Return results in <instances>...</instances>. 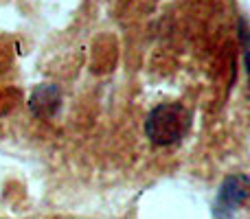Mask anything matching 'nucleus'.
Listing matches in <instances>:
<instances>
[{
	"label": "nucleus",
	"mask_w": 250,
	"mask_h": 219,
	"mask_svg": "<svg viewBox=\"0 0 250 219\" xmlns=\"http://www.w3.org/2000/svg\"><path fill=\"white\" fill-rule=\"evenodd\" d=\"M191 127V112L182 103H160L147 114L145 134L156 147L178 145Z\"/></svg>",
	"instance_id": "1"
},
{
	"label": "nucleus",
	"mask_w": 250,
	"mask_h": 219,
	"mask_svg": "<svg viewBox=\"0 0 250 219\" xmlns=\"http://www.w3.org/2000/svg\"><path fill=\"white\" fill-rule=\"evenodd\" d=\"M250 195V184L246 176H229L224 184L220 186L217 193V204H215V215H230L237 211L239 206L246 204Z\"/></svg>",
	"instance_id": "2"
},
{
	"label": "nucleus",
	"mask_w": 250,
	"mask_h": 219,
	"mask_svg": "<svg viewBox=\"0 0 250 219\" xmlns=\"http://www.w3.org/2000/svg\"><path fill=\"white\" fill-rule=\"evenodd\" d=\"M29 108L40 119H48L60 108V88L57 86H38L31 95Z\"/></svg>",
	"instance_id": "3"
}]
</instances>
